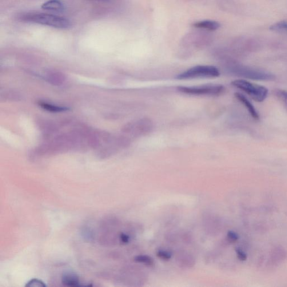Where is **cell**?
Wrapping results in <instances>:
<instances>
[{
	"mask_svg": "<svg viewBox=\"0 0 287 287\" xmlns=\"http://www.w3.org/2000/svg\"><path fill=\"white\" fill-rule=\"evenodd\" d=\"M21 21L38 24L58 29H67L71 26L69 20L53 14L28 13L21 15L19 17Z\"/></svg>",
	"mask_w": 287,
	"mask_h": 287,
	"instance_id": "1",
	"label": "cell"
},
{
	"mask_svg": "<svg viewBox=\"0 0 287 287\" xmlns=\"http://www.w3.org/2000/svg\"><path fill=\"white\" fill-rule=\"evenodd\" d=\"M232 85L244 91L247 94L258 102L265 100L268 94V90L264 86L255 85L245 80L238 79L232 82Z\"/></svg>",
	"mask_w": 287,
	"mask_h": 287,
	"instance_id": "2",
	"label": "cell"
},
{
	"mask_svg": "<svg viewBox=\"0 0 287 287\" xmlns=\"http://www.w3.org/2000/svg\"><path fill=\"white\" fill-rule=\"evenodd\" d=\"M220 75L216 67L210 65H198L178 75V80H191L202 78H215Z\"/></svg>",
	"mask_w": 287,
	"mask_h": 287,
	"instance_id": "3",
	"label": "cell"
},
{
	"mask_svg": "<svg viewBox=\"0 0 287 287\" xmlns=\"http://www.w3.org/2000/svg\"><path fill=\"white\" fill-rule=\"evenodd\" d=\"M179 92L190 95H210L218 96L225 91V87L220 85H206L193 86H178Z\"/></svg>",
	"mask_w": 287,
	"mask_h": 287,
	"instance_id": "4",
	"label": "cell"
},
{
	"mask_svg": "<svg viewBox=\"0 0 287 287\" xmlns=\"http://www.w3.org/2000/svg\"><path fill=\"white\" fill-rule=\"evenodd\" d=\"M232 73L243 78L250 79L258 80V81H273L275 79L274 75L266 72L248 68L246 67L236 66L231 69Z\"/></svg>",
	"mask_w": 287,
	"mask_h": 287,
	"instance_id": "5",
	"label": "cell"
},
{
	"mask_svg": "<svg viewBox=\"0 0 287 287\" xmlns=\"http://www.w3.org/2000/svg\"><path fill=\"white\" fill-rule=\"evenodd\" d=\"M153 123L149 118H143L132 122L127 128L131 134L136 137H142L149 134L153 129Z\"/></svg>",
	"mask_w": 287,
	"mask_h": 287,
	"instance_id": "6",
	"label": "cell"
},
{
	"mask_svg": "<svg viewBox=\"0 0 287 287\" xmlns=\"http://www.w3.org/2000/svg\"><path fill=\"white\" fill-rule=\"evenodd\" d=\"M201 30V32L198 31L185 36L183 40V45L199 48L208 45L211 41V36L209 33L202 32L203 30Z\"/></svg>",
	"mask_w": 287,
	"mask_h": 287,
	"instance_id": "7",
	"label": "cell"
},
{
	"mask_svg": "<svg viewBox=\"0 0 287 287\" xmlns=\"http://www.w3.org/2000/svg\"><path fill=\"white\" fill-rule=\"evenodd\" d=\"M287 251L284 247L278 246L271 251L268 261L269 267H277L287 260Z\"/></svg>",
	"mask_w": 287,
	"mask_h": 287,
	"instance_id": "8",
	"label": "cell"
},
{
	"mask_svg": "<svg viewBox=\"0 0 287 287\" xmlns=\"http://www.w3.org/2000/svg\"><path fill=\"white\" fill-rule=\"evenodd\" d=\"M192 26L197 29L213 31L218 30L221 25L218 22L213 21H202L194 23Z\"/></svg>",
	"mask_w": 287,
	"mask_h": 287,
	"instance_id": "9",
	"label": "cell"
},
{
	"mask_svg": "<svg viewBox=\"0 0 287 287\" xmlns=\"http://www.w3.org/2000/svg\"><path fill=\"white\" fill-rule=\"evenodd\" d=\"M234 95L235 97L237 99V100L240 101L242 105H244L246 109L248 110L250 115L253 118L255 119H259V115L257 110L255 109V108L253 105L252 103H251L244 95L241 93H235Z\"/></svg>",
	"mask_w": 287,
	"mask_h": 287,
	"instance_id": "10",
	"label": "cell"
},
{
	"mask_svg": "<svg viewBox=\"0 0 287 287\" xmlns=\"http://www.w3.org/2000/svg\"><path fill=\"white\" fill-rule=\"evenodd\" d=\"M62 283L69 287L79 286V279L77 274L67 272L63 274L62 277Z\"/></svg>",
	"mask_w": 287,
	"mask_h": 287,
	"instance_id": "11",
	"label": "cell"
},
{
	"mask_svg": "<svg viewBox=\"0 0 287 287\" xmlns=\"http://www.w3.org/2000/svg\"><path fill=\"white\" fill-rule=\"evenodd\" d=\"M42 8L44 10L54 12H60L64 9L63 3L59 0H49L43 4Z\"/></svg>",
	"mask_w": 287,
	"mask_h": 287,
	"instance_id": "12",
	"label": "cell"
},
{
	"mask_svg": "<svg viewBox=\"0 0 287 287\" xmlns=\"http://www.w3.org/2000/svg\"><path fill=\"white\" fill-rule=\"evenodd\" d=\"M135 261L141 264H144L146 266H151L154 264V260L152 258H151L147 255H139L134 258Z\"/></svg>",
	"mask_w": 287,
	"mask_h": 287,
	"instance_id": "13",
	"label": "cell"
},
{
	"mask_svg": "<svg viewBox=\"0 0 287 287\" xmlns=\"http://www.w3.org/2000/svg\"><path fill=\"white\" fill-rule=\"evenodd\" d=\"M270 30L287 32V22L281 21L273 24L270 27Z\"/></svg>",
	"mask_w": 287,
	"mask_h": 287,
	"instance_id": "14",
	"label": "cell"
},
{
	"mask_svg": "<svg viewBox=\"0 0 287 287\" xmlns=\"http://www.w3.org/2000/svg\"><path fill=\"white\" fill-rule=\"evenodd\" d=\"M277 97L282 102L287 110V91L282 89H278L276 92Z\"/></svg>",
	"mask_w": 287,
	"mask_h": 287,
	"instance_id": "15",
	"label": "cell"
},
{
	"mask_svg": "<svg viewBox=\"0 0 287 287\" xmlns=\"http://www.w3.org/2000/svg\"><path fill=\"white\" fill-rule=\"evenodd\" d=\"M157 256L162 260L167 261L172 257V254L169 251L161 250L157 251Z\"/></svg>",
	"mask_w": 287,
	"mask_h": 287,
	"instance_id": "16",
	"label": "cell"
},
{
	"mask_svg": "<svg viewBox=\"0 0 287 287\" xmlns=\"http://www.w3.org/2000/svg\"><path fill=\"white\" fill-rule=\"evenodd\" d=\"M239 237L237 233L234 232V231L230 230L227 235V241L230 244L236 242L238 240Z\"/></svg>",
	"mask_w": 287,
	"mask_h": 287,
	"instance_id": "17",
	"label": "cell"
},
{
	"mask_svg": "<svg viewBox=\"0 0 287 287\" xmlns=\"http://www.w3.org/2000/svg\"><path fill=\"white\" fill-rule=\"evenodd\" d=\"M235 251H236L237 257L239 260L245 261L247 260V258H248V255H247L245 251H243L241 249L238 248H236Z\"/></svg>",
	"mask_w": 287,
	"mask_h": 287,
	"instance_id": "18",
	"label": "cell"
},
{
	"mask_svg": "<svg viewBox=\"0 0 287 287\" xmlns=\"http://www.w3.org/2000/svg\"><path fill=\"white\" fill-rule=\"evenodd\" d=\"M41 106L44 108V109L49 110L50 111L53 112H60L64 110L63 108L58 107L57 106H54L51 105L46 104V103H41Z\"/></svg>",
	"mask_w": 287,
	"mask_h": 287,
	"instance_id": "19",
	"label": "cell"
},
{
	"mask_svg": "<svg viewBox=\"0 0 287 287\" xmlns=\"http://www.w3.org/2000/svg\"><path fill=\"white\" fill-rule=\"evenodd\" d=\"M26 287H46V285L44 284V283L41 281L36 280V279H33V280H31L29 283H28Z\"/></svg>",
	"mask_w": 287,
	"mask_h": 287,
	"instance_id": "20",
	"label": "cell"
},
{
	"mask_svg": "<svg viewBox=\"0 0 287 287\" xmlns=\"http://www.w3.org/2000/svg\"><path fill=\"white\" fill-rule=\"evenodd\" d=\"M120 240L123 244H127L129 242L130 238L127 234L122 233L120 235Z\"/></svg>",
	"mask_w": 287,
	"mask_h": 287,
	"instance_id": "21",
	"label": "cell"
},
{
	"mask_svg": "<svg viewBox=\"0 0 287 287\" xmlns=\"http://www.w3.org/2000/svg\"><path fill=\"white\" fill-rule=\"evenodd\" d=\"M100 1H105V0H100Z\"/></svg>",
	"mask_w": 287,
	"mask_h": 287,
	"instance_id": "22",
	"label": "cell"
}]
</instances>
